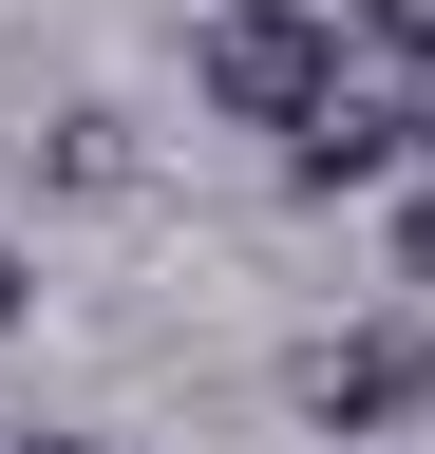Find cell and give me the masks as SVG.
Returning a JSON list of instances; mask_svg holds the SVG:
<instances>
[{"instance_id":"cell-8","label":"cell","mask_w":435,"mask_h":454,"mask_svg":"<svg viewBox=\"0 0 435 454\" xmlns=\"http://www.w3.org/2000/svg\"><path fill=\"white\" fill-rule=\"evenodd\" d=\"M19 454H95V435H19Z\"/></svg>"},{"instance_id":"cell-4","label":"cell","mask_w":435,"mask_h":454,"mask_svg":"<svg viewBox=\"0 0 435 454\" xmlns=\"http://www.w3.org/2000/svg\"><path fill=\"white\" fill-rule=\"evenodd\" d=\"M38 170H58V190H133V133H114V114H58Z\"/></svg>"},{"instance_id":"cell-5","label":"cell","mask_w":435,"mask_h":454,"mask_svg":"<svg viewBox=\"0 0 435 454\" xmlns=\"http://www.w3.org/2000/svg\"><path fill=\"white\" fill-rule=\"evenodd\" d=\"M398 284H435V152L398 170Z\"/></svg>"},{"instance_id":"cell-6","label":"cell","mask_w":435,"mask_h":454,"mask_svg":"<svg viewBox=\"0 0 435 454\" xmlns=\"http://www.w3.org/2000/svg\"><path fill=\"white\" fill-rule=\"evenodd\" d=\"M360 38H378V57H416V76H435V0H360Z\"/></svg>"},{"instance_id":"cell-1","label":"cell","mask_w":435,"mask_h":454,"mask_svg":"<svg viewBox=\"0 0 435 454\" xmlns=\"http://www.w3.org/2000/svg\"><path fill=\"white\" fill-rule=\"evenodd\" d=\"M190 95L284 152L303 114L341 95V0H208V20H190Z\"/></svg>"},{"instance_id":"cell-7","label":"cell","mask_w":435,"mask_h":454,"mask_svg":"<svg viewBox=\"0 0 435 454\" xmlns=\"http://www.w3.org/2000/svg\"><path fill=\"white\" fill-rule=\"evenodd\" d=\"M19 322H38V265H19V247H0V340H19Z\"/></svg>"},{"instance_id":"cell-2","label":"cell","mask_w":435,"mask_h":454,"mask_svg":"<svg viewBox=\"0 0 435 454\" xmlns=\"http://www.w3.org/2000/svg\"><path fill=\"white\" fill-rule=\"evenodd\" d=\"M416 397H435V340L416 322H322L303 360H284V417L303 435H398Z\"/></svg>"},{"instance_id":"cell-3","label":"cell","mask_w":435,"mask_h":454,"mask_svg":"<svg viewBox=\"0 0 435 454\" xmlns=\"http://www.w3.org/2000/svg\"><path fill=\"white\" fill-rule=\"evenodd\" d=\"M416 152H435V95H360V76H341V95L284 133V190H398Z\"/></svg>"}]
</instances>
